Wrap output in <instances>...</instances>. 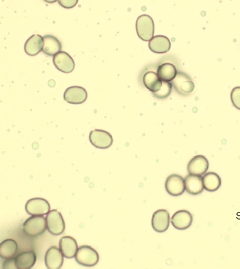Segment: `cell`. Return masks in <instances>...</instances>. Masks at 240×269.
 Returning <instances> with one entry per match:
<instances>
[{"instance_id":"obj_1","label":"cell","mask_w":240,"mask_h":269,"mask_svg":"<svg viewBox=\"0 0 240 269\" xmlns=\"http://www.w3.org/2000/svg\"><path fill=\"white\" fill-rule=\"evenodd\" d=\"M75 257L77 264L86 267L96 266L100 259L98 252L92 247L87 245L78 248Z\"/></svg>"},{"instance_id":"obj_2","label":"cell","mask_w":240,"mask_h":269,"mask_svg":"<svg viewBox=\"0 0 240 269\" xmlns=\"http://www.w3.org/2000/svg\"><path fill=\"white\" fill-rule=\"evenodd\" d=\"M136 31L139 38L144 41H150L155 34V24L148 15H142L136 20Z\"/></svg>"},{"instance_id":"obj_3","label":"cell","mask_w":240,"mask_h":269,"mask_svg":"<svg viewBox=\"0 0 240 269\" xmlns=\"http://www.w3.org/2000/svg\"><path fill=\"white\" fill-rule=\"evenodd\" d=\"M46 229V218L43 216H32L23 225V230L25 234L30 237L40 236L45 232Z\"/></svg>"},{"instance_id":"obj_4","label":"cell","mask_w":240,"mask_h":269,"mask_svg":"<svg viewBox=\"0 0 240 269\" xmlns=\"http://www.w3.org/2000/svg\"><path fill=\"white\" fill-rule=\"evenodd\" d=\"M176 92L182 96H188L195 90V86L193 81L187 74L178 72L173 80L171 81Z\"/></svg>"},{"instance_id":"obj_5","label":"cell","mask_w":240,"mask_h":269,"mask_svg":"<svg viewBox=\"0 0 240 269\" xmlns=\"http://www.w3.org/2000/svg\"><path fill=\"white\" fill-rule=\"evenodd\" d=\"M47 230L53 236H59L64 232L65 222L62 215L57 210H52L46 217Z\"/></svg>"},{"instance_id":"obj_6","label":"cell","mask_w":240,"mask_h":269,"mask_svg":"<svg viewBox=\"0 0 240 269\" xmlns=\"http://www.w3.org/2000/svg\"><path fill=\"white\" fill-rule=\"evenodd\" d=\"M91 145L98 149H106L111 147L113 143L112 134L102 130H94L89 134Z\"/></svg>"},{"instance_id":"obj_7","label":"cell","mask_w":240,"mask_h":269,"mask_svg":"<svg viewBox=\"0 0 240 269\" xmlns=\"http://www.w3.org/2000/svg\"><path fill=\"white\" fill-rule=\"evenodd\" d=\"M50 210V204L43 198H35L28 200L26 204L27 213L32 216L47 215Z\"/></svg>"},{"instance_id":"obj_8","label":"cell","mask_w":240,"mask_h":269,"mask_svg":"<svg viewBox=\"0 0 240 269\" xmlns=\"http://www.w3.org/2000/svg\"><path fill=\"white\" fill-rule=\"evenodd\" d=\"M165 189L171 196H182L186 190L184 178L177 174L169 176L166 180Z\"/></svg>"},{"instance_id":"obj_9","label":"cell","mask_w":240,"mask_h":269,"mask_svg":"<svg viewBox=\"0 0 240 269\" xmlns=\"http://www.w3.org/2000/svg\"><path fill=\"white\" fill-rule=\"evenodd\" d=\"M53 64L55 67L64 73H70L75 68V61L73 58L68 53L60 51L53 56Z\"/></svg>"},{"instance_id":"obj_10","label":"cell","mask_w":240,"mask_h":269,"mask_svg":"<svg viewBox=\"0 0 240 269\" xmlns=\"http://www.w3.org/2000/svg\"><path fill=\"white\" fill-rule=\"evenodd\" d=\"M46 266L48 269H59L64 264V255L58 248H49L45 256Z\"/></svg>"},{"instance_id":"obj_11","label":"cell","mask_w":240,"mask_h":269,"mask_svg":"<svg viewBox=\"0 0 240 269\" xmlns=\"http://www.w3.org/2000/svg\"><path fill=\"white\" fill-rule=\"evenodd\" d=\"M209 167V163L207 159L202 155H198L190 161L187 170L190 175L202 176L207 172Z\"/></svg>"},{"instance_id":"obj_12","label":"cell","mask_w":240,"mask_h":269,"mask_svg":"<svg viewBox=\"0 0 240 269\" xmlns=\"http://www.w3.org/2000/svg\"><path fill=\"white\" fill-rule=\"evenodd\" d=\"M64 100L72 105H80L87 99V92L80 86H72L67 88L64 94Z\"/></svg>"},{"instance_id":"obj_13","label":"cell","mask_w":240,"mask_h":269,"mask_svg":"<svg viewBox=\"0 0 240 269\" xmlns=\"http://www.w3.org/2000/svg\"><path fill=\"white\" fill-rule=\"evenodd\" d=\"M170 225V215L168 211L162 209L157 210L152 215V226L155 232L163 233L168 229Z\"/></svg>"},{"instance_id":"obj_14","label":"cell","mask_w":240,"mask_h":269,"mask_svg":"<svg viewBox=\"0 0 240 269\" xmlns=\"http://www.w3.org/2000/svg\"><path fill=\"white\" fill-rule=\"evenodd\" d=\"M193 217L189 211L186 210H179L173 215L171 223L178 230H186L192 225Z\"/></svg>"},{"instance_id":"obj_15","label":"cell","mask_w":240,"mask_h":269,"mask_svg":"<svg viewBox=\"0 0 240 269\" xmlns=\"http://www.w3.org/2000/svg\"><path fill=\"white\" fill-rule=\"evenodd\" d=\"M184 182L186 191L192 196L202 194L205 189L202 176L189 175L185 178Z\"/></svg>"},{"instance_id":"obj_16","label":"cell","mask_w":240,"mask_h":269,"mask_svg":"<svg viewBox=\"0 0 240 269\" xmlns=\"http://www.w3.org/2000/svg\"><path fill=\"white\" fill-rule=\"evenodd\" d=\"M171 45L169 38L163 35H157L150 39L148 47L150 51L156 54H165L170 50Z\"/></svg>"},{"instance_id":"obj_17","label":"cell","mask_w":240,"mask_h":269,"mask_svg":"<svg viewBox=\"0 0 240 269\" xmlns=\"http://www.w3.org/2000/svg\"><path fill=\"white\" fill-rule=\"evenodd\" d=\"M59 246L65 258L72 259L75 257L78 245L75 238L70 236L63 237L61 238Z\"/></svg>"},{"instance_id":"obj_18","label":"cell","mask_w":240,"mask_h":269,"mask_svg":"<svg viewBox=\"0 0 240 269\" xmlns=\"http://www.w3.org/2000/svg\"><path fill=\"white\" fill-rule=\"evenodd\" d=\"M157 73L163 82H171L178 74V70L171 62H165L158 66Z\"/></svg>"},{"instance_id":"obj_19","label":"cell","mask_w":240,"mask_h":269,"mask_svg":"<svg viewBox=\"0 0 240 269\" xmlns=\"http://www.w3.org/2000/svg\"><path fill=\"white\" fill-rule=\"evenodd\" d=\"M142 80L144 86L152 93L158 92L163 85V81L160 80L157 72L153 70H147L145 72Z\"/></svg>"},{"instance_id":"obj_20","label":"cell","mask_w":240,"mask_h":269,"mask_svg":"<svg viewBox=\"0 0 240 269\" xmlns=\"http://www.w3.org/2000/svg\"><path fill=\"white\" fill-rule=\"evenodd\" d=\"M37 256L34 251H26L19 254L15 258V264L18 269H30L35 266Z\"/></svg>"},{"instance_id":"obj_21","label":"cell","mask_w":240,"mask_h":269,"mask_svg":"<svg viewBox=\"0 0 240 269\" xmlns=\"http://www.w3.org/2000/svg\"><path fill=\"white\" fill-rule=\"evenodd\" d=\"M44 54L48 56H54L62 51V45L58 38L53 35H45L43 37Z\"/></svg>"},{"instance_id":"obj_22","label":"cell","mask_w":240,"mask_h":269,"mask_svg":"<svg viewBox=\"0 0 240 269\" xmlns=\"http://www.w3.org/2000/svg\"><path fill=\"white\" fill-rule=\"evenodd\" d=\"M43 37L41 35H32L25 43V52L30 56H37L43 51Z\"/></svg>"},{"instance_id":"obj_23","label":"cell","mask_w":240,"mask_h":269,"mask_svg":"<svg viewBox=\"0 0 240 269\" xmlns=\"http://www.w3.org/2000/svg\"><path fill=\"white\" fill-rule=\"evenodd\" d=\"M204 188L209 192H214L218 190L222 185L220 176L216 172H206L203 177Z\"/></svg>"},{"instance_id":"obj_24","label":"cell","mask_w":240,"mask_h":269,"mask_svg":"<svg viewBox=\"0 0 240 269\" xmlns=\"http://www.w3.org/2000/svg\"><path fill=\"white\" fill-rule=\"evenodd\" d=\"M18 251V243L16 240L7 239L0 242V258H13Z\"/></svg>"},{"instance_id":"obj_25","label":"cell","mask_w":240,"mask_h":269,"mask_svg":"<svg viewBox=\"0 0 240 269\" xmlns=\"http://www.w3.org/2000/svg\"><path fill=\"white\" fill-rule=\"evenodd\" d=\"M173 85L171 82H163L161 88L157 92L153 93V96L158 99L163 100L169 97L172 92Z\"/></svg>"},{"instance_id":"obj_26","label":"cell","mask_w":240,"mask_h":269,"mask_svg":"<svg viewBox=\"0 0 240 269\" xmlns=\"http://www.w3.org/2000/svg\"><path fill=\"white\" fill-rule=\"evenodd\" d=\"M230 98H231V101L232 105L234 107L237 108V109L240 110V87H236L233 88L231 94H230Z\"/></svg>"},{"instance_id":"obj_27","label":"cell","mask_w":240,"mask_h":269,"mask_svg":"<svg viewBox=\"0 0 240 269\" xmlns=\"http://www.w3.org/2000/svg\"><path fill=\"white\" fill-rule=\"evenodd\" d=\"M79 0H58L59 5L66 9H72L77 5Z\"/></svg>"},{"instance_id":"obj_28","label":"cell","mask_w":240,"mask_h":269,"mask_svg":"<svg viewBox=\"0 0 240 269\" xmlns=\"http://www.w3.org/2000/svg\"><path fill=\"white\" fill-rule=\"evenodd\" d=\"M4 268H16V264H15V259H6L4 262Z\"/></svg>"},{"instance_id":"obj_29","label":"cell","mask_w":240,"mask_h":269,"mask_svg":"<svg viewBox=\"0 0 240 269\" xmlns=\"http://www.w3.org/2000/svg\"><path fill=\"white\" fill-rule=\"evenodd\" d=\"M44 1L46 2V3L51 4L56 3V2L58 1V0H44Z\"/></svg>"}]
</instances>
